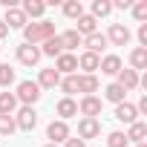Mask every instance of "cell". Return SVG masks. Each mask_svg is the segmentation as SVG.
<instances>
[{
    "instance_id": "cell-1",
    "label": "cell",
    "mask_w": 147,
    "mask_h": 147,
    "mask_svg": "<svg viewBox=\"0 0 147 147\" xmlns=\"http://www.w3.org/2000/svg\"><path fill=\"white\" fill-rule=\"evenodd\" d=\"M49 38H55V23L52 20H35V23H26L23 26V43L38 46V43H43Z\"/></svg>"
},
{
    "instance_id": "cell-2",
    "label": "cell",
    "mask_w": 147,
    "mask_h": 147,
    "mask_svg": "<svg viewBox=\"0 0 147 147\" xmlns=\"http://www.w3.org/2000/svg\"><path fill=\"white\" fill-rule=\"evenodd\" d=\"M40 95H43V92H40V87H38L35 81H20V84H18V92H15V98H18L23 107H35V104L40 101Z\"/></svg>"
},
{
    "instance_id": "cell-3",
    "label": "cell",
    "mask_w": 147,
    "mask_h": 147,
    "mask_svg": "<svg viewBox=\"0 0 147 147\" xmlns=\"http://www.w3.org/2000/svg\"><path fill=\"white\" fill-rule=\"evenodd\" d=\"M58 75H78V55H72V52H61L55 58V66H52Z\"/></svg>"
},
{
    "instance_id": "cell-4",
    "label": "cell",
    "mask_w": 147,
    "mask_h": 147,
    "mask_svg": "<svg viewBox=\"0 0 147 147\" xmlns=\"http://www.w3.org/2000/svg\"><path fill=\"white\" fill-rule=\"evenodd\" d=\"M107 43L110 46H127L130 40H133V32L124 26V23H110V29H107Z\"/></svg>"
},
{
    "instance_id": "cell-5",
    "label": "cell",
    "mask_w": 147,
    "mask_h": 147,
    "mask_svg": "<svg viewBox=\"0 0 147 147\" xmlns=\"http://www.w3.org/2000/svg\"><path fill=\"white\" fill-rule=\"evenodd\" d=\"M15 127L23 130V133H32V130L38 127V113H35V107H20V110L15 113Z\"/></svg>"
},
{
    "instance_id": "cell-6",
    "label": "cell",
    "mask_w": 147,
    "mask_h": 147,
    "mask_svg": "<svg viewBox=\"0 0 147 147\" xmlns=\"http://www.w3.org/2000/svg\"><path fill=\"white\" fill-rule=\"evenodd\" d=\"M15 55H18V61H20L23 66H38V61L43 58V55H40V46H32V43H20V46L15 49Z\"/></svg>"
},
{
    "instance_id": "cell-7",
    "label": "cell",
    "mask_w": 147,
    "mask_h": 147,
    "mask_svg": "<svg viewBox=\"0 0 147 147\" xmlns=\"http://www.w3.org/2000/svg\"><path fill=\"white\" fill-rule=\"evenodd\" d=\"M101 107H104V101H101L98 95H84V98L78 101V113H81L84 118H98V115H101Z\"/></svg>"
},
{
    "instance_id": "cell-8",
    "label": "cell",
    "mask_w": 147,
    "mask_h": 147,
    "mask_svg": "<svg viewBox=\"0 0 147 147\" xmlns=\"http://www.w3.org/2000/svg\"><path fill=\"white\" fill-rule=\"evenodd\" d=\"M101 136V121L98 118H81L78 121V138L81 141H90V138H98Z\"/></svg>"
},
{
    "instance_id": "cell-9",
    "label": "cell",
    "mask_w": 147,
    "mask_h": 147,
    "mask_svg": "<svg viewBox=\"0 0 147 147\" xmlns=\"http://www.w3.org/2000/svg\"><path fill=\"white\" fill-rule=\"evenodd\" d=\"M46 138H49V144H63L66 138H69V124L66 121H52L49 127H46Z\"/></svg>"
},
{
    "instance_id": "cell-10",
    "label": "cell",
    "mask_w": 147,
    "mask_h": 147,
    "mask_svg": "<svg viewBox=\"0 0 147 147\" xmlns=\"http://www.w3.org/2000/svg\"><path fill=\"white\" fill-rule=\"evenodd\" d=\"M81 43L87 46V52H92V55H98V58H101V52H104V49L110 46V43H107V38H104L101 32H92V35L81 38Z\"/></svg>"
},
{
    "instance_id": "cell-11",
    "label": "cell",
    "mask_w": 147,
    "mask_h": 147,
    "mask_svg": "<svg viewBox=\"0 0 147 147\" xmlns=\"http://www.w3.org/2000/svg\"><path fill=\"white\" fill-rule=\"evenodd\" d=\"M115 118H118L121 124H136V121H138V110H136V104H130V101L115 104Z\"/></svg>"
},
{
    "instance_id": "cell-12",
    "label": "cell",
    "mask_w": 147,
    "mask_h": 147,
    "mask_svg": "<svg viewBox=\"0 0 147 147\" xmlns=\"http://www.w3.org/2000/svg\"><path fill=\"white\" fill-rule=\"evenodd\" d=\"M115 78H118L115 84H118L124 92H133V90H138V72H136V69H121Z\"/></svg>"
},
{
    "instance_id": "cell-13",
    "label": "cell",
    "mask_w": 147,
    "mask_h": 147,
    "mask_svg": "<svg viewBox=\"0 0 147 147\" xmlns=\"http://www.w3.org/2000/svg\"><path fill=\"white\" fill-rule=\"evenodd\" d=\"M55 113H58V121H66L72 115H78V101H72V98H61L55 104Z\"/></svg>"
},
{
    "instance_id": "cell-14",
    "label": "cell",
    "mask_w": 147,
    "mask_h": 147,
    "mask_svg": "<svg viewBox=\"0 0 147 147\" xmlns=\"http://www.w3.org/2000/svg\"><path fill=\"white\" fill-rule=\"evenodd\" d=\"M0 20H3L6 23V29H23L29 20H26V15L15 6V9H6V18H0Z\"/></svg>"
},
{
    "instance_id": "cell-15",
    "label": "cell",
    "mask_w": 147,
    "mask_h": 147,
    "mask_svg": "<svg viewBox=\"0 0 147 147\" xmlns=\"http://www.w3.org/2000/svg\"><path fill=\"white\" fill-rule=\"evenodd\" d=\"M75 84H78V92H84V95H95L98 87H101L95 75H84V72H81V75H75Z\"/></svg>"
},
{
    "instance_id": "cell-16",
    "label": "cell",
    "mask_w": 147,
    "mask_h": 147,
    "mask_svg": "<svg viewBox=\"0 0 147 147\" xmlns=\"http://www.w3.org/2000/svg\"><path fill=\"white\" fill-rule=\"evenodd\" d=\"M40 90H55L58 84H61V75L49 66V69H40V75H38V81H35Z\"/></svg>"
},
{
    "instance_id": "cell-17",
    "label": "cell",
    "mask_w": 147,
    "mask_h": 147,
    "mask_svg": "<svg viewBox=\"0 0 147 147\" xmlns=\"http://www.w3.org/2000/svg\"><path fill=\"white\" fill-rule=\"evenodd\" d=\"M98 69L104 72V75H118V72L124 69V63H121V58H118V55H104V58H101V63H98Z\"/></svg>"
},
{
    "instance_id": "cell-18",
    "label": "cell",
    "mask_w": 147,
    "mask_h": 147,
    "mask_svg": "<svg viewBox=\"0 0 147 147\" xmlns=\"http://www.w3.org/2000/svg\"><path fill=\"white\" fill-rule=\"evenodd\" d=\"M98 63H101V58L92 55V52H81L78 55V69H84V75H95Z\"/></svg>"
},
{
    "instance_id": "cell-19",
    "label": "cell",
    "mask_w": 147,
    "mask_h": 147,
    "mask_svg": "<svg viewBox=\"0 0 147 147\" xmlns=\"http://www.w3.org/2000/svg\"><path fill=\"white\" fill-rule=\"evenodd\" d=\"M75 23H78V26H75V32H78L81 38H87V35L98 32V20H95L92 15H87V12H84V15H81V18H78Z\"/></svg>"
},
{
    "instance_id": "cell-20",
    "label": "cell",
    "mask_w": 147,
    "mask_h": 147,
    "mask_svg": "<svg viewBox=\"0 0 147 147\" xmlns=\"http://www.w3.org/2000/svg\"><path fill=\"white\" fill-rule=\"evenodd\" d=\"M58 40H61V49H63V52H72V49H78V46H81V35H78L75 29L61 32V35H58Z\"/></svg>"
},
{
    "instance_id": "cell-21",
    "label": "cell",
    "mask_w": 147,
    "mask_h": 147,
    "mask_svg": "<svg viewBox=\"0 0 147 147\" xmlns=\"http://www.w3.org/2000/svg\"><path fill=\"white\" fill-rule=\"evenodd\" d=\"M124 136H127V141H133V144H144V141H147V124H144V121H136V124H130V130H127Z\"/></svg>"
},
{
    "instance_id": "cell-22",
    "label": "cell",
    "mask_w": 147,
    "mask_h": 147,
    "mask_svg": "<svg viewBox=\"0 0 147 147\" xmlns=\"http://www.w3.org/2000/svg\"><path fill=\"white\" fill-rule=\"evenodd\" d=\"M20 12L26 15V20H29V18H40V20H43V12H46V3H40V0H26Z\"/></svg>"
},
{
    "instance_id": "cell-23",
    "label": "cell",
    "mask_w": 147,
    "mask_h": 147,
    "mask_svg": "<svg viewBox=\"0 0 147 147\" xmlns=\"http://www.w3.org/2000/svg\"><path fill=\"white\" fill-rule=\"evenodd\" d=\"M15 110H18L15 92H0V115H15Z\"/></svg>"
},
{
    "instance_id": "cell-24",
    "label": "cell",
    "mask_w": 147,
    "mask_h": 147,
    "mask_svg": "<svg viewBox=\"0 0 147 147\" xmlns=\"http://www.w3.org/2000/svg\"><path fill=\"white\" fill-rule=\"evenodd\" d=\"M130 69H147V49H141V46H136L133 52H130Z\"/></svg>"
},
{
    "instance_id": "cell-25",
    "label": "cell",
    "mask_w": 147,
    "mask_h": 147,
    "mask_svg": "<svg viewBox=\"0 0 147 147\" xmlns=\"http://www.w3.org/2000/svg\"><path fill=\"white\" fill-rule=\"evenodd\" d=\"M104 98H107V101H113V104H121V101L127 98V92L113 81V84H107V87H104Z\"/></svg>"
},
{
    "instance_id": "cell-26",
    "label": "cell",
    "mask_w": 147,
    "mask_h": 147,
    "mask_svg": "<svg viewBox=\"0 0 147 147\" xmlns=\"http://www.w3.org/2000/svg\"><path fill=\"white\" fill-rule=\"evenodd\" d=\"M63 15L69 20H78L84 15V3H81V0H66V3H63Z\"/></svg>"
},
{
    "instance_id": "cell-27",
    "label": "cell",
    "mask_w": 147,
    "mask_h": 147,
    "mask_svg": "<svg viewBox=\"0 0 147 147\" xmlns=\"http://www.w3.org/2000/svg\"><path fill=\"white\" fill-rule=\"evenodd\" d=\"M63 49H61V40H58V35L55 38H49V40H43V46H40V55H46V58H58Z\"/></svg>"
},
{
    "instance_id": "cell-28",
    "label": "cell",
    "mask_w": 147,
    "mask_h": 147,
    "mask_svg": "<svg viewBox=\"0 0 147 147\" xmlns=\"http://www.w3.org/2000/svg\"><path fill=\"white\" fill-rule=\"evenodd\" d=\"M12 84H15V66L0 63V87H3V90H9Z\"/></svg>"
},
{
    "instance_id": "cell-29",
    "label": "cell",
    "mask_w": 147,
    "mask_h": 147,
    "mask_svg": "<svg viewBox=\"0 0 147 147\" xmlns=\"http://www.w3.org/2000/svg\"><path fill=\"white\" fill-rule=\"evenodd\" d=\"M58 87H61L63 98H72V92H78V84H75V75H63Z\"/></svg>"
},
{
    "instance_id": "cell-30",
    "label": "cell",
    "mask_w": 147,
    "mask_h": 147,
    "mask_svg": "<svg viewBox=\"0 0 147 147\" xmlns=\"http://www.w3.org/2000/svg\"><path fill=\"white\" fill-rule=\"evenodd\" d=\"M113 12V3H110V0H95V3H92V18L98 20V18H107Z\"/></svg>"
},
{
    "instance_id": "cell-31",
    "label": "cell",
    "mask_w": 147,
    "mask_h": 147,
    "mask_svg": "<svg viewBox=\"0 0 147 147\" xmlns=\"http://www.w3.org/2000/svg\"><path fill=\"white\" fill-rule=\"evenodd\" d=\"M130 12H133V18H136L138 23H144V20H147V0H136V3L130 6Z\"/></svg>"
},
{
    "instance_id": "cell-32",
    "label": "cell",
    "mask_w": 147,
    "mask_h": 147,
    "mask_svg": "<svg viewBox=\"0 0 147 147\" xmlns=\"http://www.w3.org/2000/svg\"><path fill=\"white\" fill-rule=\"evenodd\" d=\"M130 141H127V136L121 133V130H113L110 136H107V147H127Z\"/></svg>"
},
{
    "instance_id": "cell-33",
    "label": "cell",
    "mask_w": 147,
    "mask_h": 147,
    "mask_svg": "<svg viewBox=\"0 0 147 147\" xmlns=\"http://www.w3.org/2000/svg\"><path fill=\"white\" fill-rule=\"evenodd\" d=\"M18 127H15V115H0V136H12Z\"/></svg>"
},
{
    "instance_id": "cell-34",
    "label": "cell",
    "mask_w": 147,
    "mask_h": 147,
    "mask_svg": "<svg viewBox=\"0 0 147 147\" xmlns=\"http://www.w3.org/2000/svg\"><path fill=\"white\" fill-rule=\"evenodd\" d=\"M138 43H141V49H147V23L138 26Z\"/></svg>"
},
{
    "instance_id": "cell-35",
    "label": "cell",
    "mask_w": 147,
    "mask_h": 147,
    "mask_svg": "<svg viewBox=\"0 0 147 147\" xmlns=\"http://www.w3.org/2000/svg\"><path fill=\"white\" fill-rule=\"evenodd\" d=\"M63 147H87V141H81V138H72V136H69V138L63 141Z\"/></svg>"
},
{
    "instance_id": "cell-36",
    "label": "cell",
    "mask_w": 147,
    "mask_h": 147,
    "mask_svg": "<svg viewBox=\"0 0 147 147\" xmlns=\"http://www.w3.org/2000/svg\"><path fill=\"white\" fill-rule=\"evenodd\" d=\"M133 6V0H115L113 3V9H130Z\"/></svg>"
},
{
    "instance_id": "cell-37",
    "label": "cell",
    "mask_w": 147,
    "mask_h": 147,
    "mask_svg": "<svg viewBox=\"0 0 147 147\" xmlns=\"http://www.w3.org/2000/svg\"><path fill=\"white\" fill-rule=\"evenodd\" d=\"M6 35H9V29H6V23H3V20H0V40H3Z\"/></svg>"
},
{
    "instance_id": "cell-38",
    "label": "cell",
    "mask_w": 147,
    "mask_h": 147,
    "mask_svg": "<svg viewBox=\"0 0 147 147\" xmlns=\"http://www.w3.org/2000/svg\"><path fill=\"white\" fill-rule=\"evenodd\" d=\"M136 147H147V141H144V144H136Z\"/></svg>"
},
{
    "instance_id": "cell-39",
    "label": "cell",
    "mask_w": 147,
    "mask_h": 147,
    "mask_svg": "<svg viewBox=\"0 0 147 147\" xmlns=\"http://www.w3.org/2000/svg\"><path fill=\"white\" fill-rule=\"evenodd\" d=\"M43 147H58V144H43Z\"/></svg>"
}]
</instances>
